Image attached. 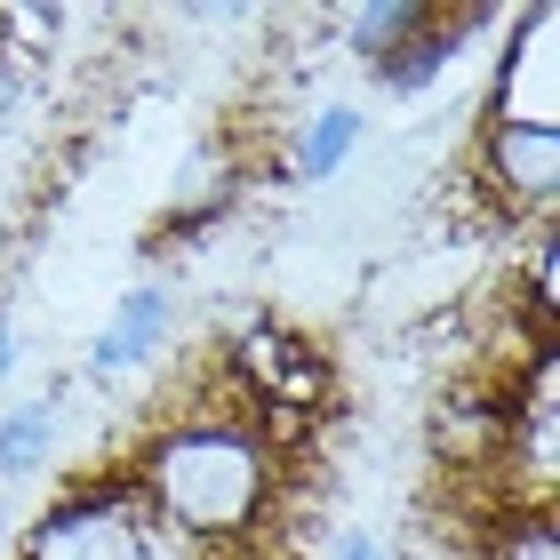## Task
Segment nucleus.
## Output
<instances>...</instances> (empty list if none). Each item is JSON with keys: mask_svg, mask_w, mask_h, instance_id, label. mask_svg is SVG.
Returning a JSON list of instances; mask_svg holds the SVG:
<instances>
[{"mask_svg": "<svg viewBox=\"0 0 560 560\" xmlns=\"http://www.w3.org/2000/svg\"><path fill=\"white\" fill-rule=\"evenodd\" d=\"M0 560H9V528H0Z\"/></svg>", "mask_w": 560, "mask_h": 560, "instance_id": "4468645a", "label": "nucleus"}, {"mask_svg": "<svg viewBox=\"0 0 560 560\" xmlns=\"http://www.w3.org/2000/svg\"><path fill=\"white\" fill-rule=\"evenodd\" d=\"M9 376H16V313L0 304V385H9Z\"/></svg>", "mask_w": 560, "mask_h": 560, "instance_id": "f8f14e48", "label": "nucleus"}, {"mask_svg": "<svg viewBox=\"0 0 560 560\" xmlns=\"http://www.w3.org/2000/svg\"><path fill=\"white\" fill-rule=\"evenodd\" d=\"M432 24H441V9H432V0H369V9L345 16V40H352V57L385 81V72L432 33Z\"/></svg>", "mask_w": 560, "mask_h": 560, "instance_id": "0eeeda50", "label": "nucleus"}, {"mask_svg": "<svg viewBox=\"0 0 560 560\" xmlns=\"http://www.w3.org/2000/svg\"><path fill=\"white\" fill-rule=\"evenodd\" d=\"M361 137H369V113L361 105H320L296 129V185H328V176H345V161L361 152Z\"/></svg>", "mask_w": 560, "mask_h": 560, "instance_id": "1a4fd4ad", "label": "nucleus"}, {"mask_svg": "<svg viewBox=\"0 0 560 560\" xmlns=\"http://www.w3.org/2000/svg\"><path fill=\"white\" fill-rule=\"evenodd\" d=\"M472 185L513 217H552L560 200V129H513V120H480L472 144Z\"/></svg>", "mask_w": 560, "mask_h": 560, "instance_id": "20e7f679", "label": "nucleus"}, {"mask_svg": "<svg viewBox=\"0 0 560 560\" xmlns=\"http://www.w3.org/2000/svg\"><path fill=\"white\" fill-rule=\"evenodd\" d=\"M144 521L192 545H248L280 504L272 424L248 409H185L144 432V448L120 465Z\"/></svg>", "mask_w": 560, "mask_h": 560, "instance_id": "f257e3e1", "label": "nucleus"}, {"mask_svg": "<svg viewBox=\"0 0 560 560\" xmlns=\"http://www.w3.org/2000/svg\"><path fill=\"white\" fill-rule=\"evenodd\" d=\"M168 328H176V289L168 280H137V289L105 313L96 345H89V385H120V376L152 369L161 345H168Z\"/></svg>", "mask_w": 560, "mask_h": 560, "instance_id": "39448f33", "label": "nucleus"}, {"mask_svg": "<svg viewBox=\"0 0 560 560\" xmlns=\"http://www.w3.org/2000/svg\"><path fill=\"white\" fill-rule=\"evenodd\" d=\"M233 385L257 417H304V409L328 400V361H320L313 337H296L280 320H257L233 345Z\"/></svg>", "mask_w": 560, "mask_h": 560, "instance_id": "7ed1b4c3", "label": "nucleus"}, {"mask_svg": "<svg viewBox=\"0 0 560 560\" xmlns=\"http://www.w3.org/2000/svg\"><path fill=\"white\" fill-rule=\"evenodd\" d=\"M489 120L513 129H552V9H521V40L513 57H497V89H489Z\"/></svg>", "mask_w": 560, "mask_h": 560, "instance_id": "423d86ee", "label": "nucleus"}, {"mask_svg": "<svg viewBox=\"0 0 560 560\" xmlns=\"http://www.w3.org/2000/svg\"><path fill=\"white\" fill-rule=\"evenodd\" d=\"M328 560H393V552L376 545L369 528H345V537H337V552H328Z\"/></svg>", "mask_w": 560, "mask_h": 560, "instance_id": "9b49d317", "label": "nucleus"}, {"mask_svg": "<svg viewBox=\"0 0 560 560\" xmlns=\"http://www.w3.org/2000/svg\"><path fill=\"white\" fill-rule=\"evenodd\" d=\"M9 105H16V57L0 48V113H9Z\"/></svg>", "mask_w": 560, "mask_h": 560, "instance_id": "ddd939ff", "label": "nucleus"}, {"mask_svg": "<svg viewBox=\"0 0 560 560\" xmlns=\"http://www.w3.org/2000/svg\"><path fill=\"white\" fill-rule=\"evenodd\" d=\"M57 424H65V385L0 409V480H33L57 456Z\"/></svg>", "mask_w": 560, "mask_h": 560, "instance_id": "6e6552de", "label": "nucleus"}, {"mask_svg": "<svg viewBox=\"0 0 560 560\" xmlns=\"http://www.w3.org/2000/svg\"><path fill=\"white\" fill-rule=\"evenodd\" d=\"M489 560H560V545H552V513H545V504H528V513H504Z\"/></svg>", "mask_w": 560, "mask_h": 560, "instance_id": "9d476101", "label": "nucleus"}, {"mask_svg": "<svg viewBox=\"0 0 560 560\" xmlns=\"http://www.w3.org/2000/svg\"><path fill=\"white\" fill-rule=\"evenodd\" d=\"M16 560H152V521H144L129 480L105 472V480H81L72 497L48 504L24 528Z\"/></svg>", "mask_w": 560, "mask_h": 560, "instance_id": "f03ea898", "label": "nucleus"}]
</instances>
